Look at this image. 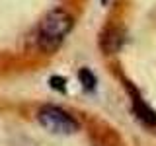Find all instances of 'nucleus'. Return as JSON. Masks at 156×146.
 Here are the masks:
<instances>
[{"mask_svg": "<svg viewBox=\"0 0 156 146\" xmlns=\"http://www.w3.org/2000/svg\"><path fill=\"white\" fill-rule=\"evenodd\" d=\"M129 90H131V96H133V109H135L136 117H139V119L143 121L144 125L156 127V111L152 109V107L146 105L144 99H143L140 96H136V92L133 90V88H129Z\"/></svg>", "mask_w": 156, "mask_h": 146, "instance_id": "7ed1b4c3", "label": "nucleus"}, {"mask_svg": "<svg viewBox=\"0 0 156 146\" xmlns=\"http://www.w3.org/2000/svg\"><path fill=\"white\" fill-rule=\"evenodd\" d=\"M78 78H80V82H82V86H84V90L92 92V90L96 88V76H94V72H90L88 68H82V70L78 72Z\"/></svg>", "mask_w": 156, "mask_h": 146, "instance_id": "20e7f679", "label": "nucleus"}, {"mask_svg": "<svg viewBox=\"0 0 156 146\" xmlns=\"http://www.w3.org/2000/svg\"><path fill=\"white\" fill-rule=\"evenodd\" d=\"M65 84H66V82H65V78H58V76H53L51 78V86L53 88H55V90H65Z\"/></svg>", "mask_w": 156, "mask_h": 146, "instance_id": "39448f33", "label": "nucleus"}, {"mask_svg": "<svg viewBox=\"0 0 156 146\" xmlns=\"http://www.w3.org/2000/svg\"><path fill=\"white\" fill-rule=\"evenodd\" d=\"M39 123L53 134H74L78 130V123L72 115L55 105H47L39 111Z\"/></svg>", "mask_w": 156, "mask_h": 146, "instance_id": "f03ea898", "label": "nucleus"}, {"mask_svg": "<svg viewBox=\"0 0 156 146\" xmlns=\"http://www.w3.org/2000/svg\"><path fill=\"white\" fill-rule=\"evenodd\" d=\"M101 2H104V4H107V0H101Z\"/></svg>", "mask_w": 156, "mask_h": 146, "instance_id": "423d86ee", "label": "nucleus"}, {"mask_svg": "<svg viewBox=\"0 0 156 146\" xmlns=\"http://www.w3.org/2000/svg\"><path fill=\"white\" fill-rule=\"evenodd\" d=\"M72 29V18L65 10H53L39 23V47L51 53L65 41L68 31Z\"/></svg>", "mask_w": 156, "mask_h": 146, "instance_id": "f257e3e1", "label": "nucleus"}]
</instances>
